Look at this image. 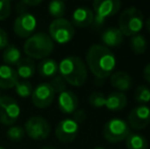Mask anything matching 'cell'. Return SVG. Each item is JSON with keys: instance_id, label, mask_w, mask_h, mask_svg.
Here are the masks:
<instances>
[{"instance_id": "23", "label": "cell", "mask_w": 150, "mask_h": 149, "mask_svg": "<svg viewBox=\"0 0 150 149\" xmlns=\"http://www.w3.org/2000/svg\"><path fill=\"white\" fill-rule=\"evenodd\" d=\"M126 146L128 149H147L148 142L143 135L131 133L126 139Z\"/></svg>"}, {"instance_id": "24", "label": "cell", "mask_w": 150, "mask_h": 149, "mask_svg": "<svg viewBox=\"0 0 150 149\" xmlns=\"http://www.w3.org/2000/svg\"><path fill=\"white\" fill-rule=\"evenodd\" d=\"M130 47L135 54H143L147 49V41L146 38L141 34H137L132 36L130 39Z\"/></svg>"}, {"instance_id": "35", "label": "cell", "mask_w": 150, "mask_h": 149, "mask_svg": "<svg viewBox=\"0 0 150 149\" xmlns=\"http://www.w3.org/2000/svg\"><path fill=\"white\" fill-rule=\"evenodd\" d=\"M41 0H23V3L27 6V7H32V6H37L41 4Z\"/></svg>"}, {"instance_id": "16", "label": "cell", "mask_w": 150, "mask_h": 149, "mask_svg": "<svg viewBox=\"0 0 150 149\" xmlns=\"http://www.w3.org/2000/svg\"><path fill=\"white\" fill-rule=\"evenodd\" d=\"M18 81V76L12 66L0 64V89L14 88Z\"/></svg>"}, {"instance_id": "22", "label": "cell", "mask_w": 150, "mask_h": 149, "mask_svg": "<svg viewBox=\"0 0 150 149\" xmlns=\"http://www.w3.org/2000/svg\"><path fill=\"white\" fill-rule=\"evenodd\" d=\"M3 61L5 62L6 66H16L21 59H22V54L21 51L18 50V47L14 45H8L5 49L3 50Z\"/></svg>"}, {"instance_id": "18", "label": "cell", "mask_w": 150, "mask_h": 149, "mask_svg": "<svg viewBox=\"0 0 150 149\" xmlns=\"http://www.w3.org/2000/svg\"><path fill=\"white\" fill-rule=\"evenodd\" d=\"M128 103V98L122 92H112L106 96L105 107L111 112H120L124 109Z\"/></svg>"}, {"instance_id": "41", "label": "cell", "mask_w": 150, "mask_h": 149, "mask_svg": "<svg viewBox=\"0 0 150 149\" xmlns=\"http://www.w3.org/2000/svg\"><path fill=\"white\" fill-rule=\"evenodd\" d=\"M0 96H1V92H0Z\"/></svg>"}, {"instance_id": "6", "label": "cell", "mask_w": 150, "mask_h": 149, "mask_svg": "<svg viewBox=\"0 0 150 149\" xmlns=\"http://www.w3.org/2000/svg\"><path fill=\"white\" fill-rule=\"evenodd\" d=\"M49 36L58 44H67L75 36V27L65 18H56L49 25Z\"/></svg>"}, {"instance_id": "26", "label": "cell", "mask_w": 150, "mask_h": 149, "mask_svg": "<svg viewBox=\"0 0 150 149\" xmlns=\"http://www.w3.org/2000/svg\"><path fill=\"white\" fill-rule=\"evenodd\" d=\"M14 89H16V93L22 98H27L31 96L34 90L32 84L27 80H18L14 86Z\"/></svg>"}, {"instance_id": "38", "label": "cell", "mask_w": 150, "mask_h": 149, "mask_svg": "<svg viewBox=\"0 0 150 149\" xmlns=\"http://www.w3.org/2000/svg\"><path fill=\"white\" fill-rule=\"evenodd\" d=\"M42 149H55L54 147H50V146H45V147H43Z\"/></svg>"}, {"instance_id": "34", "label": "cell", "mask_w": 150, "mask_h": 149, "mask_svg": "<svg viewBox=\"0 0 150 149\" xmlns=\"http://www.w3.org/2000/svg\"><path fill=\"white\" fill-rule=\"evenodd\" d=\"M16 11L18 12V14L24 13V12H27V6L23 3V1H20L16 4Z\"/></svg>"}, {"instance_id": "40", "label": "cell", "mask_w": 150, "mask_h": 149, "mask_svg": "<svg viewBox=\"0 0 150 149\" xmlns=\"http://www.w3.org/2000/svg\"><path fill=\"white\" fill-rule=\"evenodd\" d=\"M0 149H5L4 147H2V146H0Z\"/></svg>"}, {"instance_id": "13", "label": "cell", "mask_w": 150, "mask_h": 149, "mask_svg": "<svg viewBox=\"0 0 150 149\" xmlns=\"http://www.w3.org/2000/svg\"><path fill=\"white\" fill-rule=\"evenodd\" d=\"M129 127L135 130H143L150 124V107L147 105H138L131 110L128 115Z\"/></svg>"}, {"instance_id": "37", "label": "cell", "mask_w": 150, "mask_h": 149, "mask_svg": "<svg viewBox=\"0 0 150 149\" xmlns=\"http://www.w3.org/2000/svg\"><path fill=\"white\" fill-rule=\"evenodd\" d=\"M146 28H147V30L149 31V33H150V18H147V20H146Z\"/></svg>"}, {"instance_id": "12", "label": "cell", "mask_w": 150, "mask_h": 149, "mask_svg": "<svg viewBox=\"0 0 150 149\" xmlns=\"http://www.w3.org/2000/svg\"><path fill=\"white\" fill-rule=\"evenodd\" d=\"M80 124L74 119H64L58 123L55 129V137L62 143H71L79 134Z\"/></svg>"}, {"instance_id": "25", "label": "cell", "mask_w": 150, "mask_h": 149, "mask_svg": "<svg viewBox=\"0 0 150 149\" xmlns=\"http://www.w3.org/2000/svg\"><path fill=\"white\" fill-rule=\"evenodd\" d=\"M67 6L61 0H54L48 4V11L54 18H61L65 13Z\"/></svg>"}, {"instance_id": "4", "label": "cell", "mask_w": 150, "mask_h": 149, "mask_svg": "<svg viewBox=\"0 0 150 149\" xmlns=\"http://www.w3.org/2000/svg\"><path fill=\"white\" fill-rule=\"evenodd\" d=\"M144 27V16L137 7H129L120 13L119 30L124 36H135Z\"/></svg>"}, {"instance_id": "39", "label": "cell", "mask_w": 150, "mask_h": 149, "mask_svg": "<svg viewBox=\"0 0 150 149\" xmlns=\"http://www.w3.org/2000/svg\"><path fill=\"white\" fill-rule=\"evenodd\" d=\"M93 149H105V148L101 147V146H97V147H95V148H93Z\"/></svg>"}, {"instance_id": "2", "label": "cell", "mask_w": 150, "mask_h": 149, "mask_svg": "<svg viewBox=\"0 0 150 149\" xmlns=\"http://www.w3.org/2000/svg\"><path fill=\"white\" fill-rule=\"evenodd\" d=\"M58 73L67 84L74 87L83 86L88 78L85 62L76 55H69L63 58L58 64Z\"/></svg>"}, {"instance_id": "27", "label": "cell", "mask_w": 150, "mask_h": 149, "mask_svg": "<svg viewBox=\"0 0 150 149\" xmlns=\"http://www.w3.org/2000/svg\"><path fill=\"white\" fill-rule=\"evenodd\" d=\"M26 132L25 129L21 126H11L9 129L6 131V137L13 142H18L22 141L24 139Z\"/></svg>"}, {"instance_id": "30", "label": "cell", "mask_w": 150, "mask_h": 149, "mask_svg": "<svg viewBox=\"0 0 150 149\" xmlns=\"http://www.w3.org/2000/svg\"><path fill=\"white\" fill-rule=\"evenodd\" d=\"M50 84H51V86H52V88H53L55 94L56 93L59 94V93H61V92H63V91L67 90V82H65L64 80L60 77V76H55V78L52 80V82Z\"/></svg>"}, {"instance_id": "36", "label": "cell", "mask_w": 150, "mask_h": 149, "mask_svg": "<svg viewBox=\"0 0 150 149\" xmlns=\"http://www.w3.org/2000/svg\"><path fill=\"white\" fill-rule=\"evenodd\" d=\"M143 76H144V79L150 84V62L145 66L144 71H143Z\"/></svg>"}, {"instance_id": "11", "label": "cell", "mask_w": 150, "mask_h": 149, "mask_svg": "<svg viewBox=\"0 0 150 149\" xmlns=\"http://www.w3.org/2000/svg\"><path fill=\"white\" fill-rule=\"evenodd\" d=\"M32 102L38 108H46L53 102L55 92L50 83H41L33 90Z\"/></svg>"}, {"instance_id": "8", "label": "cell", "mask_w": 150, "mask_h": 149, "mask_svg": "<svg viewBox=\"0 0 150 149\" xmlns=\"http://www.w3.org/2000/svg\"><path fill=\"white\" fill-rule=\"evenodd\" d=\"M21 114V107L18 101L10 96H0V123L5 126H12L18 121Z\"/></svg>"}, {"instance_id": "20", "label": "cell", "mask_w": 150, "mask_h": 149, "mask_svg": "<svg viewBox=\"0 0 150 149\" xmlns=\"http://www.w3.org/2000/svg\"><path fill=\"white\" fill-rule=\"evenodd\" d=\"M16 74L18 77L23 78V79H29L32 78L35 74L36 71V64L34 59L29 57L22 58V59L18 61V64H16Z\"/></svg>"}, {"instance_id": "29", "label": "cell", "mask_w": 150, "mask_h": 149, "mask_svg": "<svg viewBox=\"0 0 150 149\" xmlns=\"http://www.w3.org/2000/svg\"><path fill=\"white\" fill-rule=\"evenodd\" d=\"M105 101H106V96L101 92L95 91L89 96V103L95 108L105 106Z\"/></svg>"}, {"instance_id": "3", "label": "cell", "mask_w": 150, "mask_h": 149, "mask_svg": "<svg viewBox=\"0 0 150 149\" xmlns=\"http://www.w3.org/2000/svg\"><path fill=\"white\" fill-rule=\"evenodd\" d=\"M54 42L46 33H35L26 40L24 51L29 58L41 59L49 56L53 52Z\"/></svg>"}, {"instance_id": "28", "label": "cell", "mask_w": 150, "mask_h": 149, "mask_svg": "<svg viewBox=\"0 0 150 149\" xmlns=\"http://www.w3.org/2000/svg\"><path fill=\"white\" fill-rule=\"evenodd\" d=\"M135 100L140 105H145L150 101V89L146 86H139L135 90Z\"/></svg>"}, {"instance_id": "31", "label": "cell", "mask_w": 150, "mask_h": 149, "mask_svg": "<svg viewBox=\"0 0 150 149\" xmlns=\"http://www.w3.org/2000/svg\"><path fill=\"white\" fill-rule=\"evenodd\" d=\"M11 12V3L8 0H0V20H4Z\"/></svg>"}, {"instance_id": "1", "label": "cell", "mask_w": 150, "mask_h": 149, "mask_svg": "<svg viewBox=\"0 0 150 149\" xmlns=\"http://www.w3.org/2000/svg\"><path fill=\"white\" fill-rule=\"evenodd\" d=\"M86 61L91 73L99 80H104L111 76L117 66L113 52L100 44H94L88 49Z\"/></svg>"}, {"instance_id": "10", "label": "cell", "mask_w": 150, "mask_h": 149, "mask_svg": "<svg viewBox=\"0 0 150 149\" xmlns=\"http://www.w3.org/2000/svg\"><path fill=\"white\" fill-rule=\"evenodd\" d=\"M37 27V20L30 12L18 14L13 23V31L16 36L29 38L34 34Z\"/></svg>"}, {"instance_id": "14", "label": "cell", "mask_w": 150, "mask_h": 149, "mask_svg": "<svg viewBox=\"0 0 150 149\" xmlns=\"http://www.w3.org/2000/svg\"><path fill=\"white\" fill-rule=\"evenodd\" d=\"M79 106V99L78 96L74 92L69 90L61 92L58 95V108L62 113L71 114L78 109Z\"/></svg>"}, {"instance_id": "5", "label": "cell", "mask_w": 150, "mask_h": 149, "mask_svg": "<svg viewBox=\"0 0 150 149\" xmlns=\"http://www.w3.org/2000/svg\"><path fill=\"white\" fill-rule=\"evenodd\" d=\"M102 134L106 141L110 143H117L127 139V137L131 134V130L126 121L115 117L105 123Z\"/></svg>"}, {"instance_id": "7", "label": "cell", "mask_w": 150, "mask_h": 149, "mask_svg": "<svg viewBox=\"0 0 150 149\" xmlns=\"http://www.w3.org/2000/svg\"><path fill=\"white\" fill-rule=\"evenodd\" d=\"M120 6L122 2L119 0H95L92 10L94 13V25L97 27L102 26L107 18L119 11Z\"/></svg>"}, {"instance_id": "33", "label": "cell", "mask_w": 150, "mask_h": 149, "mask_svg": "<svg viewBox=\"0 0 150 149\" xmlns=\"http://www.w3.org/2000/svg\"><path fill=\"white\" fill-rule=\"evenodd\" d=\"M73 119H75L78 124H81V123H83V121H85L86 113H85L84 110H82V109L76 110V112H74V117H73Z\"/></svg>"}, {"instance_id": "19", "label": "cell", "mask_w": 150, "mask_h": 149, "mask_svg": "<svg viewBox=\"0 0 150 149\" xmlns=\"http://www.w3.org/2000/svg\"><path fill=\"white\" fill-rule=\"evenodd\" d=\"M101 40L108 47H117L122 43L124 35L119 30V28H108L103 32Z\"/></svg>"}, {"instance_id": "17", "label": "cell", "mask_w": 150, "mask_h": 149, "mask_svg": "<svg viewBox=\"0 0 150 149\" xmlns=\"http://www.w3.org/2000/svg\"><path fill=\"white\" fill-rule=\"evenodd\" d=\"M132 78L126 72L112 73L110 76V84L113 88L117 90V92L128 91L132 87Z\"/></svg>"}, {"instance_id": "9", "label": "cell", "mask_w": 150, "mask_h": 149, "mask_svg": "<svg viewBox=\"0 0 150 149\" xmlns=\"http://www.w3.org/2000/svg\"><path fill=\"white\" fill-rule=\"evenodd\" d=\"M25 132L33 140L41 141L50 135L51 127L42 117H31L25 124Z\"/></svg>"}, {"instance_id": "15", "label": "cell", "mask_w": 150, "mask_h": 149, "mask_svg": "<svg viewBox=\"0 0 150 149\" xmlns=\"http://www.w3.org/2000/svg\"><path fill=\"white\" fill-rule=\"evenodd\" d=\"M71 24L73 26H76L78 28H87L91 26L94 22V13H93L92 9L89 7H78L73 12V16H71Z\"/></svg>"}, {"instance_id": "21", "label": "cell", "mask_w": 150, "mask_h": 149, "mask_svg": "<svg viewBox=\"0 0 150 149\" xmlns=\"http://www.w3.org/2000/svg\"><path fill=\"white\" fill-rule=\"evenodd\" d=\"M38 73L41 77H55L58 73V64L52 58H44L38 64Z\"/></svg>"}, {"instance_id": "32", "label": "cell", "mask_w": 150, "mask_h": 149, "mask_svg": "<svg viewBox=\"0 0 150 149\" xmlns=\"http://www.w3.org/2000/svg\"><path fill=\"white\" fill-rule=\"evenodd\" d=\"M8 46V36L3 29L0 28V50H4Z\"/></svg>"}]
</instances>
